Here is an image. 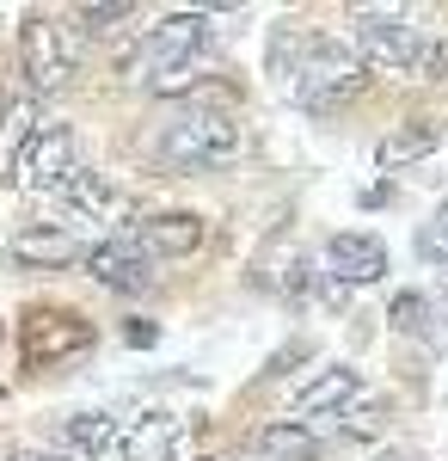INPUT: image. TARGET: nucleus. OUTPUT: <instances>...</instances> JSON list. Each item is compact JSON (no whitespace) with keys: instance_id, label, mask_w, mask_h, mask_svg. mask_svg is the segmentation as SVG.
I'll return each mask as SVG.
<instances>
[{"instance_id":"nucleus-1","label":"nucleus","mask_w":448,"mask_h":461,"mask_svg":"<svg viewBox=\"0 0 448 461\" xmlns=\"http://www.w3.org/2000/svg\"><path fill=\"white\" fill-rule=\"evenodd\" d=\"M209 56V19L203 13H166L154 32L123 56V80L136 86H178Z\"/></svg>"},{"instance_id":"nucleus-2","label":"nucleus","mask_w":448,"mask_h":461,"mask_svg":"<svg viewBox=\"0 0 448 461\" xmlns=\"http://www.w3.org/2000/svg\"><path fill=\"white\" fill-rule=\"evenodd\" d=\"M240 123L228 117V111H209V105H184L173 111L166 123H160V136H154V154L178 167V173H197V167H228V160H240Z\"/></svg>"},{"instance_id":"nucleus-3","label":"nucleus","mask_w":448,"mask_h":461,"mask_svg":"<svg viewBox=\"0 0 448 461\" xmlns=\"http://www.w3.org/2000/svg\"><path fill=\"white\" fill-rule=\"evenodd\" d=\"M289 93L295 105L308 111H338L363 93V56L338 43V37H308L301 56H295V74H289Z\"/></svg>"},{"instance_id":"nucleus-4","label":"nucleus","mask_w":448,"mask_h":461,"mask_svg":"<svg viewBox=\"0 0 448 461\" xmlns=\"http://www.w3.org/2000/svg\"><path fill=\"white\" fill-rule=\"evenodd\" d=\"M350 25H356L363 62H375L381 74H417V62H424V37H417L412 13H399V6H363Z\"/></svg>"},{"instance_id":"nucleus-5","label":"nucleus","mask_w":448,"mask_h":461,"mask_svg":"<svg viewBox=\"0 0 448 461\" xmlns=\"http://www.w3.org/2000/svg\"><path fill=\"white\" fill-rule=\"evenodd\" d=\"M19 62H25V80H31V93H68L74 80V43L62 32V19H49V13H31L25 25H19Z\"/></svg>"},{"instance_id":"nucleus-6","label":"nucleus","mask_w":448,"mask_h":461,"mask_svg":"<svg viewBox=\"0 0 448 461\" xmlns=\"http://www.w3.org/2000/svg\"><path fill=\"white\" fill-rule=\"evenodd\" d=\"M80 173V142H74L68 123H43L31 136V148H25V160H19V185L25 191H43V197H56L68 178Z\"/></svg>"},{"instance_id":"nucleus-7","label":"nucleus","mask_w":448,"mask_h":461,"mask_svg":"<svg viewBox=\"0 0 448 461\" xmlns=\"http://www.w3.org/2000/svg\"><path fill=\"white\" fill-rule=\"evenodd\" d=\"M154 252H141L130 234H117V240H99V247L86 252V277L111 295H141V289H154Z\"/></svg>"},{"instance_id":"nucleus-8","label":"nucleus","mask_w":448,"mask_h":461,"mask_svg":"<svg viewBox=\"0 0 448 461\" xmlns=\"http://www.w3.org/2000/svg\"><path fill=\"white\" fill-rule=\"evenodd\" d=\"M387 277V247H381L375 234H363V228H345V234H332L326 240V284L338 289H369Z\"/></svg>"},{"instance_id":"nucleus-9","label":"nucleus","mask_w":448,"mask_h":461,"mask_svg":"<svg viewBox=\"0 0 448 461\" xmlns=\"http://www.w3.org/2000/svg\"><path fill=\"white\" fill-rule=\"evenodd\" d=\"M356 400H363V375L350 363H332V369H319L308 388L295 393V419L301 425H338Z\"/></svg>"},{"instance_id":"nucleus-10","label":"nucleus","mask_w":448,"mask_h":461,"mask_svg":"<svg viewBox=\"0 0 448 461\" xmlns=\"http://www.w3.org/2000/svg\"><path fill=\"white\" fill-rule=\"evenodd\" d=\"M6 252H13L19 265H31V271H56V265H74V258L86 265L93 247L74 234L68 221H25V228L6 240Z\"/></svg>"},{"instance_id":"nucleus-11","label":"nucleus","mask_w":448,"mask_h":461,"mask_svg":"<svg viewBox=\"0 0 448 461\" xmlns=\"http://www.w3.org/2000/svg\"><path fill=\"white\" fill-rule=\"evenodd\" d=\"M93 345V320L80 314H31V326H25V363L31 369H49V363H62V357H80Z\"/></svg>"},{"instance_id":"nucleus-12","label":"nucleus","mask_w":448,"mask_h":461,"mask_svg":"<svg viewBox=\"0 0 448 461\" xmlns=\"http://www.w3.org/2000/svg\"><path fill=\"white\" fill-rule=\"evenodd\" d=\"M209 221L191 210H166V215H141L136 228H130V240L141 252H154V258H191V252L203 247Z\"/></svg>"},{"instance_id":"nucleus-13","label":"nucleus","mask_w":448,"mask_h":461,"mask_svg":"<svg viewBox=\"0 0 448 461\" xmlns=\"http://www.w3.org/2000/svg\"><path fill=\"white\" fill-rule=\"evenodd\" d=\"M178 449H184V419L160 412V406L130 419L117 437V461H178Z\"/></svg>"},{"instance_id":"nucleus-14","label":"nucleus","mask_w":448,"mask_h":461,"mask_svg":"<svg viewBox=\"0 0 448 461\" xmlns=\"http://www.w3.org/2000/svg\"><path fill=\"white\" fill-rule=\"evenodd\" d=\"M252 284L276 295V302H301L313 284V265L301 247H289V240H271V247L258 252V265H252Z\"/></svg>"},{"instance_id":"nucleus-15","label":"nucleus","mask_w":448,"mask_h":461,"mask_svg":"<svg viewBox=\"0 0 448 461\" xmlns=\"http://www.w3.org/2000/svg\"><path fill=\"white\" fill-rule=\"evenodd\" d=\"M117 437H123V430H117L111 412H68V419L56 425V456L62 461H99Z\"/></svg>"},{"instance_id":"nucleus-16","label":"nucleus","mask_w":448,"mask_h":461,"mask_svg":"<svg viewBox=\"0 0 448 461\" xmlns=\"http://www.w3.org/2000/svg\"><path fill=\"white\" fill-rule=\"evenodd\" d=\"M436 142H443V123H436V117H412V123H399L393 136H381L375 160H381V173H393V167H412L424 154H436Z\"/></svg>"},{"instance_id":"nucleus-17","label":"nucleus","mask_w":448,"mask_h":461,"mask_svg":"<svg viewBox=\"0 0 448 461\" xmlns=\"http://www.w3.org/2000/svg\"><path fill=\"white\" fill-rule=\"evenodd\" d=\"M326 449V430L301 425V419H276V425L258 430V456L264 461H313Z\"/></svg>"},{"instance_id":"nucleus-18","label":"nucleus","mask_w":448,"mask_h":461,"mask_svg":"<svg viewBox=\"0 0 448 461\" xmlns=\"http://www.w3.org/2000/svg\"><path fill=\"white\" fill-rule=\"evenodd\" d=\"M37 130H43V123H37L31 99H19V105H6V111H0V178H13V173H19V160H25V148H31Z\"/></svg>"},{"instance_id":"nucleus-19","label":"nucleus","mask_w":448,"mask_h":461,"mask_svg":"<svg viewBox=\"0 0 448 461\" xmlns=\"http://www.w3.org/2000/svg\"><path fill=\"white\" fill-rule=\"evenodd\" d=\"M56 203L74 215H104L111 210V185H104V173H93V167H80V173L56 191Z\"/></svg>"},{"instance_id":"nucleus-20","label":"nucleus","mask_w":448,"mask_h":461,"mask_svg":"<svg viewBox=\"0 0 448 461\" xmlns=\"http://www.w3.org/2000/svg\"><path fill=\"white\" fill-rule=\"evenodd\" d=\"M387 320H393V332H406V339H424V332H430V302L406 289V295H393Z\"/></svg>"},{"instance_id":"nucleus-21","label":"nucleus","mask_w":448,"mask_h":461,"mask_svg":"<svg viewBox=\"0 0 448 461\" xmlns=\"http://www.w3.org/2000/svg\"><path fill=\"white\" fill-rule=\"evenodd\" d=\"M417 258H424V265H448V197L436 203V215L417 228Z\"/></svg>"},{"instance_id":"nucleus-22","label":"nucleus","mask_w":448,"mask_h":461,"mask_svg":"<svg viewBox=\"0 0 448 461\" xmlns=\"http://www.w3.org/2000/svg\"><path fill=\"white\" fill-rule=\"evenodd\" d=\"M123 19H136V6H123V0L117 6H80V25L86 32H117Z\"/></svg>"},{"instance_id":"nucleus-23","label":"nucleus","mask_w":448,"mask_h":461,"mask_svg":"<svg viewBox=\"0 0 448 461\" xmlns=\"http://www.w3.org/2000/svg\"><path fill=\"white\" fill-rule=\"evenodd\" d=\"M417 80H448V37L424 43V62H417Z\"/></svg>"},{"instance_id":"nucleus-24","label":"nucleus","mask_w":448,"mask_h":461,"mask_svg":"<svg viewBox=\"0 0 448 461\" xmlns=\"http://www.w3.org/2000/svg\"><path fill=\"white\" fill-rule=\"evenodd\" d=\"M13 461H62V456H56V449H19Z\"/></svg>"},{"instance_id":"nucleus-25","label":"nucleus","mask_w":448,"mask_h":461,"mask_svg":"<svg viewBox=\"0 0 448 461\" xmlns=\"http://www.w3.org/2000/svg\"><path fill=\"white\" fill-rule=\"evenodd\" d=\"M443 320H448V289H443Z\"/></svg>"},{"instance_id":"nucleus-26","label":"nucleus","mask_w":448,"mask_h":461,"mask_svg":"<svg viewBox=\"0 0 448 461\" xmlns=\"http://www.w3.org/2000/svg\"><path fill=\"white\" fill-rule=\"evenodd\" d=\"M387 461H393V456H387Z\"/></svg>"}]
</instances>
